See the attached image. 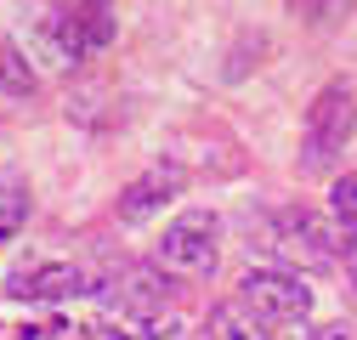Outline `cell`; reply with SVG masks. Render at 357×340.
<instances>
[{
  "label": "cell",
  "instance_id": "14",
  "mask_svg": "<svg viewBox=\"0 0 357 340\" xmlns=\"http://www.w3.org/2000/svg\"><path fill=\"white\" fill-rule=\"evenodd\" d=\"M312 340H351L346 323H324V329H312Z\"/></svg>",
  "mask_w": 357,
  "mask_h": 340
},
{
  "label": "cell",
  "instance_id": "9",
  "mask_svg": "<svg viewBox=\"0 0 357 340\" xmlns=\"http://www.w3.org/2000/svg\"><path fill=\"white\" fill-rule=\"evenodd\" d=\"M23 222H29V187L12 176V170H0V244L17 238Z\"/></svg>",
  "mask_w": 357,
  "mask_h": 340
},
{
  "label": "cell",
  "instance_id": "2",
  "mask_svg": "<svg viewBox=\"0 0 357 340\" xmlns=\"http://www.w3.org/2000/svg\"><path fill=\"white\" fill-rule=\"evenodd\" d=\"M40 34L52 40L57 63H85V57H97V52L114 46L119 12H114V0H74V6H63V12H52L46 23H40Z\"/></svg>",
  "mask_w": 357,
  "mask_h": 340
},
{
  "label": "cell",
  "instance_id": "6",
  "mask_svg": "<svg viewBox=\"0 0 357 340\" xmlns=\"http://www.w3.org/2000/svg\"><path fill=\"white\" fill-rule=\"evenodd\" d=\"M176 193H182V164H153V170H142L137 182H125L119 187V222H148L153 210H165Z\"/></svg>",
  "mask_w": 357,
  "mask_h": 340
},
{
  "label": "cell",
  "instance_id": "10",
  "mask_svg": "<svg viewBox=\"0 0 357 340\" xmlns=\"http://www.w3.org/2000/svg\"><path fill=\"white\" fill-rule=\"evenodd\" d=\"M34 91V68L29 57H17L6 40H0V97H29Z\"/></svg>",
  "mask_w": 357,
  "mask_h": 340
},
{
  "label": "cell",
  "instance_id": "8",
  "mask_svg": "<svg viewBox=\"0 0 357 340\" xmlns=\"http://www.w3.org/2000/svg\"><path fill=\"white\" fill-rule=\"evenodd\" d=\"M204 340H273V329L250 301H221L204 323Z\"/></svg>",
  "mask_w": 357,
  "mask_h": 340
},
{
  "label": "cell",
  "instance_id": "5",
  "mask_svg": "<svg viewBox=\"0 0 357 340\" xmlns=\"http://www.w3.org/2000/svg\"><path fill=\"white\" fill-rule=\"evenodd\" d=\"M108 284H97L85 267L74 261H46V267H23L6 278L12 301H79V295H102Z\"/></svg>",
  "mask_w": 357,
  "mask_h": 340
},
{
  "label": "cell",
  "instance_id": "13",
  "mask_svg": "<svg viewBox=\"0 0 357 340\" xmlns=\"http://www.w3.org/2000/svg\"><path fill=\"white\" fill-rule=\"evenodd\" d=\"M340 255H346V272H351V284H357V233H346V249H340Z\"/></svg>",
  "mask_w": 357,
  "mask_h": 340
},
{
  "label": "cell",
  "instance_id": "12",
  "mask_svg": "<svg viewBox=\"0 0 357 340\" xmlns=\"http://www.w3.org/2000/svg\"><path fill=\"white\" fill-rule=\"evenodd\" d=\"M351 6H357V0H295V12H301L306 23H318V29L335 23V17H346Z\"/></svg>",
  "mask_w": 357,
  "mask_h": 340
},
{
  "label": "cell",
  "instance_id": "7",
  "mask_svg": "<svg viewBox=\"0 0 357 340\" xmlns=\"http://www.w3.org/2000/svg\"><path fill=\"white\" fill-rule=\"evenodd\" d=\"M273 244L284 249V255H295V261H306V267H318V261H329V255H335V233L318 222V216H312V210H278V216H273Z\"/></svg>",
  "mask_w": 357,
  "mask_h": 340
},
{
  "label": "cell",
  "instance_id": "4",
  "mask_svg": "<svg viewBox=\"0 0 357 340\" xmlns=\"http://www.w3.org/2000/svg\"><path fill=\"white\" fill-rule=\"evenodd\" d=\"M238 301H250L266 323H306V312H312V289L301 284V272L250 267V272L238 278Z\"/></svg>",
  "mask_w": 357,
  "mask_h": 340
},
{
  "label": "cell",
  "instance_id": "11",
  "mask_svg": "<svg viewBox=\"0 0 357 340\" xmlns=\"http://www.w3.org/2000/svg\"><path fill=\"white\" fill-rule=\"evenodd\" d=\"M329 210L340 216V227H346V233H357V176H340V182H335Z\"/></svg>",
  "mask_w": 357,
  "mask_h": 340
},
{
  "label": "cell",
  "instance_id": "1",
  "mask_svg": "<svg viewBox=\"0 0 357 340\" xmlns=\"http://www.w3.org/2000/svg\"><path fill=\"white\" fill-rule=\"evenodd\" d=\"M357 131V97L346 91V85H324L318 102L306 108V131H301V170L306 176H329V170L340 164L346 142Z\"/></svg>",
  "mask_w": 357,
  "mask_h": 340
},
{
  "label": "cell",
  "instance_id": "3",
  "mask_svg": "<svg viewBox=\"0 0 357 340\" xmlns=\"http://www.w3.org/2000/svg\"><path fill=\"white\" fill-rule=\"evenodd\" d=\"M215 238H221V222L215 210H182L165 238H159V267L165 272H182V278H210L215 272Z\"/></svg>",
  "mask_w": 357,
  "mask_h": 340
}]
</instances>
